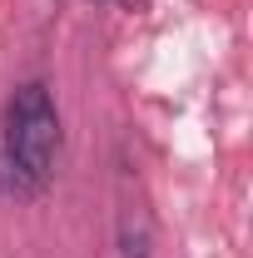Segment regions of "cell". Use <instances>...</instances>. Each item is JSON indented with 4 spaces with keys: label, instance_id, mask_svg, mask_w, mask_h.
Masks as SVG:
<instances>
[{
    "label": "cell",
    "instance_id": "6da1fadb",
    "mask_svg": "<svg viewBox=\"0 0 253 258\" xmlns=\"http://www.w3.org/2000/svg\"><path fill=\"white\" fill-rule=\"evenodd\" d=\"M55 154H60V109H55L50 90L30 80L15 90L10 109H5V159L15 169V179L45 184L55 169Z\"/></svg>",
    "mask_w": 253,
    "mask_h": 258
}]
</instances>
